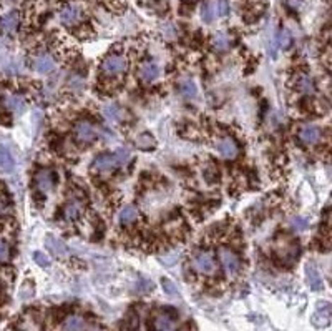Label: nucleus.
Here are the masks:
<instances>
[{
    "label": "nucleus",
    "mask_w": 332,
    "mask_h": 331,
    "mask_svg": "<svg viewBox=\"0 0 332 331\" xmlns=\"http://www.w3.org/2000/svg\"><path fill=\"white\" fill-rule=\"evenodd\" d=\"M126 68H128V62L123 55H108L102 62V70L108 77L123 75Z\"/></svg>",
    "instance_id": "f257e3e1"
},
{
    "label": "nucleus",
    "mask_w": 332,
    "mask_h": 331,
    "mask_svg": "<svg viewBox=\"0 0 332 331\" xmlns=\"http://www.w3.org/2000/svg\"><path fill=\"white\" fill-rule=\"evenodd\" d=\"M193 268L198 273H203V275H213L216 271V261L213 258L211 253H206V251H198L193 256Z\"/></svg>",
    "instance_id": "f03ea898"
},
{
    "label": "nucleus",
    "mask_w": 332,
    "mask_h": 331,
    "mask_svg": "<svg viewBox=\"0 0 332 331\" xmlns=\"http://www.w3.org/2000/svg\"><path fill=\"white\" fill-rule=\"evenodd\" d=\"M220 260L222 263V268L226 270L228 275H236L241 270V261H239L238 255L231 251L229 248H221L220 250Z\"/></svg>",
    "instance_id": "7ed1b4c3"
},
{
    "label": "nucleus",
    "mask_w": 332,
    "mask_h": 331,
    "mask_svg": "<svg viewBox=\"0 0 332 331\" xmlns=\"http://www.w3.org/2000/svg\"><path fill=\"white\" fill-rule=\"evenodd\" d=\"M97 137V130H95L93 125L86 120H80L77 121L75 125V138L82 143H90L95 140Z\"/></svg>",
    "instance_id": "20e7f679"
},
{
    "label": "nucleus",
    "mask_w": 332,
    "mask_h": 331,
    "mask_svg": "<svg viewBox=\"0 0 332 331\" xmlns=\"http://www.w3.org/2000/svg\"><path fill=\"white\" fill-rule=\"evenodd\" d=\"M298 137L304 145H316V143L321 140V130L312 123H305L299 128Z\"/></svg>",
    "instance_id": "39448f33"
},
{
    "label": "nucleus",
    "mask_w": 332,
    "mask_h": 331,
    "mask_svg": "<svg viewBox=\"0 0 332 331\" xmlns=\"http://www.w3.org/2000/svg\"><path fill=\"white\" fill-rule=\"evenodd\" d=\"M216 150L220 151V155L226 160H233L238 156L239 148L236 145V142L231 137H224L221 140L216 142Z\"/></svg>",
    "instance_id": "423d86ee"
},
{
    "label": "nucleus",
    "mask_w": 332,
    "mask_h": 331,
    "mask_svg": "<svg viewBox=\"0 0 332 331\" xmlns=\"http://www.w3.org/2000/svg\"><path fill=\"white\" fill-rule=\"evenodd\" d=\"M305 280H307V285L311 286V290H314V291H321L324 288L321 273H319L317 267L312 263V261H309V263L305 265Z\"/></svg>",
    "instance_id": "0eeeda50"
},
{
    "label": "nucleus",
    "mask_w": 332,
    "mask_h": 331,
    "mask_svg": "<svg viewBox=\"0 0 332 331\" xmlns=\"http://www.w3.org/2000/svg\"><path fill=\"white\" fill-rule=\"evenodd\" d=\"M83 10L80 5H67L60 12V22L63 25H75L82 20Z\"/></svg>",
    "instance_id": "6e6552de"
},
{
    "label": "nucleus",
    "mask_w": 332,
    "mask_h": 331,
    "mask_svg": "<svg viewBox=\"0 0 332 331\" xmlns=\"http://www.w3.org/2000/svg\"><path fill=\"white\" fill-rule=\"evenodd\" d=\"M45 246L52 255L58 256V258H67L68 256V248L65 246L62 240H58L56 237H54V235H49V237L45 238Z\"/></svg>",
    "instance_id": "1a4fd4ad"
},
{
    "label": "nucleus",
    "mask_w": 332,
    "mask_h": 331,
    "mask_svg": "<svg viewBox=\"0 0 332 331\" xmlns=\"http://www.w3.org/2000/svg\"><path fill=\"white\" fill-rule=\"evenodd\" d=\"M160 75V68L155 62H145L139 65L138 68V78L145 84H150V82L156 80Z\"/></svg>",
    "instance_id": "9d476101"
},
{
    "label": "nucleus",
    "mask_w": 332,
    "mask_h": 331,
    "mask_svg": "<svg viewBox=\"0 0 332 331\" xmlns=\"http://www.w3.org/2000/svg\"><path fill=\"white\" fill-rule=\"evenodd\" d=\"M118 167L116 165V160L113 153H103V155H98L97 158H95L93 162V168L98 170V172H103V173H108V172H113Z\"/></svg>",
    "instance_id": "9b49d317"
},
{
    "label": "nucleus",
    "mask_w": 332,
    "mask_h": 331,
    "mask_svg": "<svg viewBox=\"0 0 332 331\" xmlns=\"http://www.w3.org/2000/svg\"><path fill=\"white\" fill-rule=\"evenodd\" d=\"M35 183L42 193H49L54 186V175H52L50 170H38L37 175H35Z\"/></svg>",
    "instance_id": "f8f14e48"
},
{
    "label": "nucleus",
    "mask_w": 332,
    "mask_h": 331,
    "mask_svg": "<svg viewBox=\"0 0 332 331\" xmlns=\"http://www.w3.org/2000/svg\"><path fill=\"white\" fill-rule=\"evenodd\" d=\"M54 67H55L54 59L47 54L38 55L37 59L33 60V68H35V72H38V73H50L54 70Z\"/></svg>",
    "instance_id": "ddd939ff"
},
{
    "label": "nucleus",
    "mask_w": 332,
    "mask_h": 331,
    "mask_svg": "<svg viewBox=\"0 0 332 331\" xmlns=\"http://www.w3.org/2000/svg\"><path fill=\"white\" fill-rule=\"evenodd\" d=\"M0 27H2L3 32L7 33H14L17 29H19V14L17 12H8L0 19Z\"/></svg>",
    "instance_id": "4468645a"
},
{
    "label": "nucleus",
    "mask_w": 332,
    "mask_h": 331,
    "mask_svg": "<svg viewBox=\"0 0 332 331\" xmlns=\"http://www.w3.org/2000/svg\"><path fill=\"white\" fill-rule=\"evenodd\" d=\"M312 323L316 326H321V328L331 323V306L329 304L326 303L317 308V311L314 313V316H312Z\"/></svg>",
    "instance_id": "2eb2a0df"
},
{
    "label": "nucleus",
    "mask_w": 332,
    "mask_h": 331,
    "mask_svg": "<svg viewBox=\"0 0 332 331\" xmlns=\"http://www.w3.org/2000/svg\"><path fill=\"white\" fill-rule=\"evenodd\" d=\"M62 330L63 331H86V323L82 316L72 315L63 321Z\"/></svg>",
    "instance_id": "dca6fc26"
},
{
    "label": "nucleus",
    "mask_w": 332,
    "mask_h": 331,
    "mask_svg": "<svg viewBox=\"0 0 332 331\" xmlns=\"http://www.w3.org/2000/svg\"><path fill=\"white\" fill-rule=\"evenodd\" d=\"M180 92L185 98L194 100L196 95H198V89H196V84L191 80V78H183L180 82Z\"/></svg>",
    "instance_id": "f3484780"
},
{
    "label": "nucleus",
    "mask_w": 332,
    "mask_h": 331,
    "mask_svg": "<svg viewBox=\"0 0 332 331\" xmlns=\"http://www.w3.org/2000/svg\"><path fill=\"white\" fill-rule=\"evenodd\" d=\"M83 211V207L82 203L78 202V200H72V202H68L67 205H65L63 208V216L67 220H77L78 216L82 215Z\"/></svg>",
    "instance_id": "a211bd4d"
},
{
    "label": "nucleus",
    "mask_w": 332,
    "mask_h": 331,
    "mask_svg": "<svg viewBox=\"0 0 332 331\" xmlns=\"http://www.w3.org/2000/svg\"><path fill=\"white\" fill-rule=\"evenodd\" d=\"M138 218V210L132 205H128V207L121 208L120 215H118V221H120L121 225H132L133 221H137Z\"/></svg>",
    "instance_id": "6ab92c4d"
},
{
    "label": "nucleus",
    "mask_w": 332,
    "mask_h": 331,
    "mask_svg": "<svg viewBox=\"0 0 332 331\" xmlns=\"http://www.w3.org/2000/svg\"><path fill=\"white\" fill-rule=\"evenodd\" d=\"M14 156H12L10 150L0 143V168L2 170H7V172H10L12 168H14Z\"/></svg>",
    "instance_id": "aec40b11"
},
{
    "label": "nucleus",
    "mask_w": 332,
    "mask_h": 331,
    "mask_svg": "<svg viewBox=\"0 0 332 331\" xmlns=\"http://www.w3.org/2000/svg\"><path fill=\"white\" fill-rule=\"evenodd\" d=\"M5 105H7V108H10L12 112L22 113L25 110V100L22 98L20 95H8L5 98Z\"/></svg>",
    "instance_id": "412c9836"
},
{
    "label": "nucleus",
    "mask_w": 332,
    "mask_h": 331,
    "mask_svg": "<svg viewBox=\"0 0 332 331\" xmlns=\"http://www.w3.org/2000/svg\"><path fill=\"white\" fill-rule=\"evenodd\" d=\"M155 328L156 331H171L173 330V318L166 313H161V315L156 316L155 320Z\"/></svg>",
    "instance_id": "4be33fe9"
},
{
    "label": "nucleus",
    "mask_w": 332,
    "mask_h": 331,
    "mask_svg": "<svg viewBox=\"0 0 332 331\" xmlns=\"http://www.w3.org/2000/svg\"><path fill=\"white\" fill-rule=\"evenodd\" d=\"M298 89H299V92H301V93H304V95H312V93H314V90H316V87H314V82H312V78H311V77L301 75V77L298 78Z\"/></svg>",
    "instance_id": "5701e85b"
},
{
    "label": "nucleus",
    "mask_w": 332,
    "mask_h": 331,
    "mask_svg": "<svg viewBox=\"0 0 332 331\" xmlns=\"http://www.w3.org/2000/svg\"><path fill=\"white\" fill-rule=\"evenodd\" d=\"M201 19H203L206 24H209V22H213L215 20V17L218 15V12H216V3L215 2H206L204 3L203 7H201Z\"/></svg>",
    "instance_id": "b1692460"
},
{
    "label": "nucleus",
    "mask_w": 332,
    "mask_h": 331,
    "mask_svg": "<svg viewBox=\"0 0 332 331\" xmlns=\"http://www.w3.org/2000/svg\"><path fill=\"white\" fill-rule=\"evenodd\" d=\"M138 148H141V150H151V148H155L156 145V140L153 138L151 133H141L139 137L135 140Z\"/></svg>",
    "instance_id": "393cba45"
},
{
    "label": "nucleus",
    "mask_w": 332,
    "mask_h": 331,
    "mask_svg": "<svg viewBox=\"0 0 332 331\" xmlns=\"http://www.w3.org/2000/svg\"><path fill=\"white\" fill-rule=\"evenodd\" d=\"M213 47L220 52L228 50L231 47V38L226 35V33H216V35L213 37Z\"/></svg>",
    "instance_id": "a878e982"
},
{
    "label": "nucleus",
    "mask_w": 332,
    "mask_h": 331,
    "mask_svg": "<svg viewBox=\"0 0 332 331\" xmlns=\"http://www.w3.org/2000/svg\"><path fill=\"white\" fill-rule=\"evenodd\" d=\"M161 286H163L165 293L168 296H171V298H180V290H178V286L174 285V281L168 280V278H163V280H161Z\"/></svg>",
    "instance_id": "bb28decb"
},
{
    "label": "nucleus",
    "mask_w": 332,
    "mask_h": 331,
    "mask_svg": "<svg viewBox=\"0 0 332 331\" xmlns=\"http://www.w3.org/2000/svg\"><path fill=\"white\" fill-rule=\"evenodd\" d=\"M103 117L107 119L108 121H118L120 120V108L116 105H105L103 107Z\"/></svg>",
    "instance_id": "cd10ccee"
},
{
    "label": "nucleus",
    "mask_w": 332,
    "mask_h": 331,
    "mask_svg": "<svg viewBox=\"0 0 332 331\" xmlns=\"http://www.w3.org/2000/svg\"><path fill=\"white\" fill-rule=\"evenodd\" d=\"M113 156H115L118 167H123V165H126V163L130 162V158H132V153H130V150H126V148H118L115 153H113Z\"/></svg>",
    "instance_id": "c85d7f7f"
},
{
    "label": "nucleus",
    "mask_w": 332,
    "mask_h": 331,
    "mask_svg": "<svg viewBox=\"0 0 332 331\" xmlns=\"http://www.w3.org/2000/svg\"><path fill=\"white\" fill-rule=\"evenodd\" d=\"M289 223L296 232H303V230H305L309 226V221H307V218H304V216H292L289 220Z\"/></svg>",
    "instance_id": "c756f323"
},
{
    "label": "nucleus",
    "mask_w": 332,
    "mask_h": 331,
    "mask_svg": "<svg viewBox=\"0 0 332 331\" xmlns=\"http://www.w3.org/2000/svg\"><path fill=\"white\" fill-rule=\"evenodd\" d=\"M178 260H180V255L176 253V251H169V253L166 255H161L160 256V261L163 265H168V267H171V265L178 263Z\"/></svg>",
    "instance_id": "7c9ffc66"
},
{
    "label": "nucleus",
    "mask_w": 332,
    "mask_h": 331,
    "mask_svg": "<svg viewBox=\"0 0 332 331\" xmlns=\"http://www.w3.org/2000/svg\"><path fill=\"white\" fill-rule=\"evenodd\" d=\"M277 43H279V47H281V49H287V47H289V43H291V33L287 32L286 29L281 30V33H279Z\"/></svg>",
    "instance_id": "2f4dec72"
},
{
    "label": "nucleus",
    "mask_w": 332,
    "mask_h": 331,
    "mask_svg": "<svg viewBox=\"0 0 332 331\" xmlns=\"http://www.w3.org/2000/svg\"><path fill=\"white\" fill-rule=\"evenodd\" d=\"M33 260H35V263H37L38 267H43V268L50 267V258L47 255L40 253V251H35V253H33Z\"/></svg>",
    "instance_id": "473e14b6"
},
{
    "label": "nucleus",
    "mask_w": 332,
    "mask_h": 331,
    "mask_svg": "<svg viewBox=\"0 0 332 331\" xmlns=\"http://www.w3.org/2000/svg\"><path fill=\"white\" fill-rule=\"evenodd\" d=\"M216 12H218V15H221V17H224V15H228L229 14V2L228 0H216Z\"/></svg>",
    "instance_id": "72a5a7b5"
},
{
    "label": "nucleus",
    "mask_w": 332,
    "mask_h": 331,
    "mask_svg": "<svg viewBox=\"0 0 332 331\" xmlns=\"http://www.w3.org/2000/svg\"><path fill=\"white\" fill-rule=\"evenodd\" d=\"M8 211H10V203H8L5 195L0 193V215H7Z\"/></svg>",
    "instance_id": "f704fd0d"
},
{
    "label": "nucleus",
    "mask_w": 332,
    "mask_h": 331,
    "mask_svg": "<svg viewBox=\"0 0 332 331\" xmlns=\"http://www.w3.org/2000/svg\"><path fill=\"white\" fill-rule=\"evenodd\" d=\"M8 256H10V250H8V245L5 241H0V261H7Z\"/></svg>",
    "instance_id": "c9c22d12"
},
{
    "label": "nucleus",
    "mask_w": 332,
    "mask_h": 331,
    "mask_svg": "<svg viewBox=\"0 0 332 331\" xmlns=\"http://www.w3.org/2000/svg\"><path fill=\"white\" fill-rule=\"evenodd\" d=\"M151 288H153V283L150 280H145V278L137 283V290L138 291H148V290H151Z\"/></svg>",
    "instance_id": "e433bc0d"
},
{
    "label": "nucleus",
    "mask_w": 332,
    "mask_h": 331,
    "mask_svg": "<svg viewBox=\"0 0 332 331\" xmlns=\"http://www.w3.org/2000/svg\"><path fill=\"white\" fill-rule=\"evenodd\" d=\"M70 85L77 87L78 90H82L83 89V80H82L80 77H72V78H70Z\"/></svg>",
    "instance_id": "4c0bfd02"
}]
</instances>
